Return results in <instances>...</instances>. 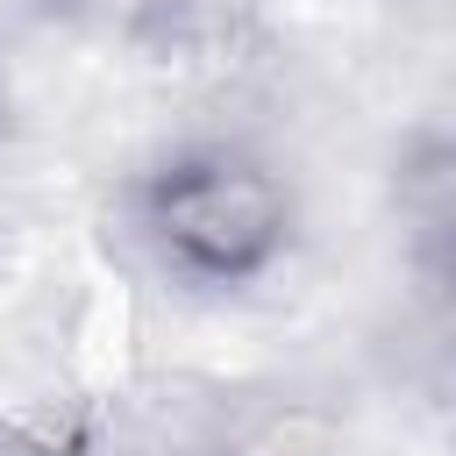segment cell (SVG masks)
<instances>
[{
    "label": "cell",
    "mask_w": 456,
    "mask_h": 456,
    "mask_svg": "<svg viewBox=\"0 0 456 456\" xmlns=\"http://www.w3.org/2000/svg\"><path fill=\"white\" fill-rule=\"evenodd\" d=\"M50 21L100 36V43H135V50H178L207 21V0H43Z\"/></svg>",
    "instance_id": "3"
},
{
    "label": "cell",
    "mask_w": 456,
    "mask_h": 456,
    "mask_svg": "<svg viewBox=\"0 0 456 456\" xmlns=\"http://www.w3.org/2000/svg\"><path fill=\"white\" fill-rule=\"evenodd\" d=\"M392 214L420 292L456 328V135H413L392 171Z\"/></svg>",
    "instance_id": "2"
},
{
    "label": "cell",
    "mask_w": 456,
    "mask_h": 456,
    "mask_svg": "<svg viewBox=\"0 0 456 456\" xmlns=\"http://www.w3.org/2000/svg\"><path fill=\"white\" fill-rule=\"evenodd\" d=\"M135 235L164 278L242 292L292 249V192L235 142H185L135 178Z\"/></svg>",
    "instance_id": "1"
}]
</instances>
